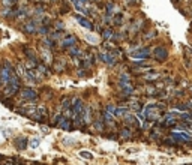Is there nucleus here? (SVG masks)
Masks as SVG:
<instances>
[{"label":"nucleus","mask_w":192,"mask_h":165,"mask_svg":"<svg viewBox=\"0 0 192 165\" xmlns=\"http://www.w3.org/2000/svg\"><path fill=\"white\" fill-rule=\"evenodd\" d=\"M75 41H77V39H75V36H66V38H63L62 45H63V47H69V48H71V47L75 44Z\"/></svg>","instance_id":"4468645a"},{"label":"nucleus","mask_w":192,"mask_h":165,"mask_svg":"<svg viewBox=\"0 0 192 165\" xmlns=\"http://www.w3.org/2000/svg\"><path fill=\"white\" fill-rule=\"evenodd\" d=\"M104 122H105L107 125H108V123L113 125V123H114V114H111V113H108V111L105 110V111H104Z\"/></svg>","instance_id":"dca6fc26"},{"label":"nucleus","mask_w":192,"mask_h":165,"mask_svg":"<svg viewBox=\"0 0 192 165\" xmlns=\"http://www.w3.org/2000/svg\"><path fill=\"white\" fill-rule=\"evenodd\" d=\"M120 137H122L123 140H131L132 138V129L131 128H123L122 131H120Z\"/></svg>","instance_id":"2eb2a0df"},{"label":"nucleus","mask_w":192,"mask_h":165,"mask_svg":"<svg viewBox=\"0 0 192 165\" xmlns=\"http://www.w3.org/2000/svg\"><path fill=\"white\" fill-rule=\"evenodd\" d=\"M155 57L158 60H165L168 57V51L164 48V47H158V48H155Z\"/></svg>","instance_id":"6e6552de"},{"label":"nucleus","mask_w":192,"mask_h":165,"mask_svg":"<svg viewBox=\"0 0 192 165\" xmlns=\"http://www.w3.org/2000/svg\"><path fill=\"white\" fill-rule=\"evenodd\" d=\"M59 128H62V129H66V131H72L74 129V125H72L71 122H69V119L68 117H65V116H62L60 119H59V122L56 123Z\"/></svg>","instance_id":"20e7f679"},{"label":"nucleus","mask_w":192,"mask_h":165,"mask_svg":"<svg viewBox=\"0 0 192 165\" xmlns=\"http://www.w3.org/2000/svg\"><path fill=\"white\" fill-rule=\"evenodd\" d=\"M129 108H131L132 111H140V110H141V104H140V102H131V104H129Z\"/></svg>","instance_id":"5701e85b"},{"label":"nucleus","mask_w":192,"mask_h":165,"mask_svg":"<svg viewBox=\"0 0 192 165\" xmlns=\"http://www.w3.org/2000/svg\"><path fill=\"white\" fill-rule=\"evenodd\" d=\"M69 54L71 56H81L83 57V51L78 48V47H71V48H69Z\"/></svg>","instance_id":"aec40b11"},{"label":"nucleus","mask_w":192,"mask_h":165,"mask_svg":"<svg viewBox=\"0 0 192 165\" xmlns=\"http://www.w3.org/2000/svg\"><path fill=\"white\" fill-rule=\"evenodd\" d=\"M147 95H149V96H156V95H159V92H158L156 86H155V87H149V89H147Z\"/></svg>","instance_id":"4be33fe9"},{"label":"nucleus","mask_w":192,"mask_h":165,"mask_svg":"<svg viewBox=\"0 0 192 165\" xmlns=\"http://www.w3.org/2000/svg\"><path fill=\"white\" fill-rule=\"evenodd\" d=\"M41 54H42V59H44V63H45V65H50V63L53 62V56L50 54V51H48V50L42 48Z\"/></svg>","instance_id":"ddd939ff"},{"label":"nucleus","mask_w":192,"mask_h":165,"mask_svg":"<svg viewBox=\"0 0 192 165\" xmlns=\"http://www.w3.org/2000/svg\"><path fill=\"white\" fill-rule=\"evenodd\" d=\"M5 165H14V164H12V162H8V164H5Z\"/></svg>","instance_id":"c756f323"},{"label":"nucleus","mask_w":192,"mask_h":165,"mask_svg":"<svg viewBox=\"0 0 192 165\" xmlns=\"http://www.w3.org/2000/svg\"><path fill=\"white\" fill-rule=\"evenodd\" d=\"M20 96H21L23 101H32L33 102V101H38V92L30 89V87H26L20 92Z\"/></svg>","instance_id":"7ed1b4c3"},{"label":"nucleus","mask_w":192,"mask_h":165,"mask_svg":"<svg viewBox=\"0 0 192 165\" xmlns=\"http://www.w3.org/2000/svg\"><path fill=\"white\" fill-rule=\"evenodd\" d=\"M18 89H20V87H15V86H12V84H6V89L3 90L5 98H11V96H14L15 93L18 92Z\"/></svg>","instance_id":"1a4fd4ad"},{"label":"nucleus","mask_w":192,"mask_h":165,"mask_svg":"<svg viewBox=\"0 0 192 165\" xmlns=\"http://www.w3.org/2000/svg\"><path fill=\"white\" fill-rule=\"evenodd\" d=\"M77 20L80 21V24H81L83 27H86V29H92V23H90L89 20H86V18H81V17H78V15H77Z\"/></svg>","instance_id":"a211bd4d"},{"label":"nucleus","mask_w":192,"mask_h":165,"mask_svg":"<svg viewBox=\"0 0 192 165\" xmlns=\"http://www.w3.org/2000/svg\"><path fill=\"white\" fill-rule=\"evenodd\" d=\"M149 54H150V51H149L147 48H143L140 53L135 54V57H137V59H143V57H149Z\"/></svg>","instance_id":"412c9836"},{"label":"nucleus","mask_w":192,"mask_h":165,"mask_svg":"<svg viewBox=\"0 0 192 165\" xmlns=\"http://www.w3.org/2000/svg\"><path fill=\"white\" fill-rule=\"evenodd\" d=\"M15 144H17V149H18V150H24V149L27 147L29 141H27V138H24V137H20V138H17Z\"/></svg>","instance_id":"f8f14e48"},{"label":"nucleus","mask_w":192,"mask_h":165,"mask_svg":"<svg viewBox=\"0 0 192 165\" xmlns=\"http://www.w3.org/2000/svg\"><path fill=\"white\" fill-rule=\"evenodd\" d=\"M161 75L158 74V72H149L147 75H144V80L146 81H155V80H158Z\"/></svg>","instance_id":"6ab92c4d"},{"label":"nucleus","mask_w":192,"mask_h":165,"mask_svg":"<svg viewBox=\"0 0 192 165\" xmlns=\"http://www.w3.org/2000/svg\"><path fill=\"white\" fill-rule=\"evenodd\" d=\"M0 84H2V83H0Z\"/></svg>","instance_id":"2f4dec72"},{"label":"nucleus","mask_w":192,"mask_h":165,"mask_svg":"<svg viewBox=\"0 0 192 165\" xmlns=\"http://www.w3.org/2000/svg\"><path fill=\"white\" fill-rule=\"evenodd\" d=\"M113 36H114V33H113L111 30H105V32H104V38H105V39H113Z\"/></svg>","instance_id":"bb28decb"},{"label":"nucleus","mask_w":192,"mask_h":165,"mask_svg":"<svg viewBox=\"0 0 192 165\" xmlns=\"http://www.w3.org/2000/svg\"><path fill=\"white\" fill-rule=\"evenodd\" d=\"M2 3H3V6H6V8H12V6L15 5L14 0H2Z\"/></svg>","instance_id":"393cba45"},{"label":"nucleus","mask_w":192,"mask_h":165,"mask_svg":"<svg viewBox=\"0 0 192 165\" xmlns=\"http://www.w3.org/2000/svg\"><path fill=\"white\" fill-rule=\"evenodd\" d=\"M14 68H12V65L6 60L5 63H3V66L2 68H0V83H2V84H8L9 83V80H11V74L14 72Z\"/></svg>","instance_id":"f257e3e1"},{"label":"nucleus","mask_w":192,"mask_h":165,"mask_svg":"<svg viewBox=\"0 0 192 165\" xmlns=\"http://www.w3.org/2000/svg\"><path fill=\"white\" fill-rule=\"evenodd\" d=\"M80 156H81V158H84V159H92V158H93V155H92L90 152H81V153H80Z\"/></svg>","instance_id":"a878e982"},{"label":"nucleus","mask_w":192,"mask_h":165,"mask_svg":"<svg viewBox=\"0 0 192 165\" xmlns=\"http://www.w3.org/2000/svg\"><path fill=\"white\" fill-rule=\"evenodd\" d=\"M33 120L39 122V123H45L48 120V111L45 107H36V111L30 116Z\"/></svg>","instance_id":"f03ea898"},{"label":"nucleus","mask_w":192,"mask_h":165,"mask_svg":"<svg viewBox=\"0 0 192 165\" xmlns=\"http://www.w3.org/2000/svg\"><path fill=\"white\" fill-rule=\"evenodd\" d=\"M21 29H23L24 33H35L38 30V27H36V24L33 21H29V23H26V24H23Z\"/></svg>","instance_id":"9d476101"},{"label":"nucleus","mask_w":192,"mask_h":165,"mask_svg":"<svg viewBox=\"0 0 192 165\" xmlns=\"http://www.w3.org/2000/svg\"><path fill=\"white\" fill-rule=\"evenodd\" d=\"M104 123H105V122H102V120H98V122L95 123V126L98 128V131H102V129H104Z\"/></svg>","instance_id":"cd10ccee"},{"label":"nucleus","mask_w":192,"mask_h":165,"mask_svg":"<svg viewBox=\"0 0 192 165\" xmlns=\"http://www.w3.org/2000/svg\"><path fill=\"white\" fill-rule=\"evenodd\" d=\"M123 120H125V123L128 125V126H132V128H138V122H137V119L131 114V113H125V116H123Z\"/></svg>","instance_id":"39448f33"},{"label":"nucleus","mask_w":192,"mask_h":165,"mask_svg":"<svg viewBox=\"0 0 192 165\" xmlns=\"http://www.w3.org/2000/svg\"><path fill=\"white\" fill-rule=\"evenodd\" d=\"M177 116L174 114V113H171V114H168L167 117H165V123H164V126H173V125H176L177 122Z\"/></svg>","instance_id":"9b49d317"},{"label":"nucleus","mask_w":192,"mask_h":165,"mask_svg":"<svg viewBox=\"0 0 192 165\" xmlns=\"http://www.w3.org/2000/svg\"><path fill=\"white\" fill-rule=\"evenodd\" d=\"M38 146H39V140H32L30 141V147L32 149H36Z\"/></svg>","instance_id":"c85d7f7f"},{"label":"nucleus","mask_w":192,"mask_h":165,"mask_svg":"<svg viewBox=\"0 0 192 165\" xmlns=\"http://www.w3.org/2000/svg\"><path fill=\"white\" fill-rule=\"evenodd\" d=\"M99 57H101V60H102V62H105V63H107V65H110V66H114V65H116V62H117V59H116L113 54L102 53Z\"/></svg>","instance_id":"0eeeda50"},{"label":"nucleus","mask_w":192,"mask_h":165,"mask_svg":"<svg viewBox=\"0 0 192 165\" xmlns=\"http://www.w3.org/2000/svg\"><path fill=\"white\" fill-rule=\"evenodd\" d=\"M173 138L176 141H180V143H188V141H191V137L185 132H173Z\"/></svg>","instance_id":"423d86ee"},{"label":"nucleus","mask_w":192,"mask_h":165,"mask_svg":"<svg viewBox=\"0 0 192 165\" xmlns=\"http://www.w3.org/2000/svg\"><path fill=\"white\" fill-rule=\"evenodd\" d=\"M125 113H126V108H116L114 116H117V117H123V116H125Z\"/></svg>","instance_id":"b1692460"},{"label":"nucleus","mask_w":192,"mask_h":165,"mask_svg":"<svg viewBox=\"0 0 192 165\" xmlns=\"http://www.w3.org/2000/svg\"><path fill=\"white\" fill-rule=\"evenodd\" d=\"M189 90H191V92H192V86H191V87H189Z\"/></svg>","instance_id":"7c9ffc66"},{"label":"nucleus","mask_w":192,"mask_h":165,"mask_svg":"<svg viewBox=\"0 0 192 165\" xmlns=\"http://www.w3.org/2000/svg\"><path fill=\"white\" fill-rule=\"evenodd\" d=\"M36 69L39 71L41 74H44L45 77H48V75H50V69H48L45 65H42V63H38V65H36Z\"/></svg>","instance_id":"f3484780"}]
</instances>
